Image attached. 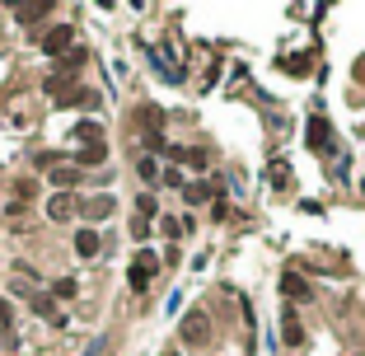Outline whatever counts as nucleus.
<instances>
[{
  "mask_svg": "<svg viewBox=\"0 0 365 356\" xmlns=\"http://www.w3.org/2000/svg\"><path fill=\"white\" fill-rule=\"evenodd\" d=\"M75 286H80V281L75 277H57V281H52V300H70V295H75Z\"/></svg>",
  "mask_w": 365,
  "mask_h": 356,
  "instance_id": "6e6552de",
  "label": "nucleus"
},
{
  "mask_svg": "<svg viewBox=\"0 0 365 356\" xmlns=\"http://www.w3.org/2000/svg\"><path fill=\"white\" fill-rule=\"evenodd\" d=\"M33 310H38V314H47V319H57V324H61V314H57V300H52V295H33Z\"/></svg>",
  "mask_w": 365,
  "mask_h": 356,
  "instance_id": "4468645a",
  "label": "nucleus"
},
{
  "mask_svg": "<svg viewBox=\"0 0 365 356\" xmlns=\"http://www.w3.org/2000/svg\"><path fill=\"white\" fill-rule=\"evenodd\" d=\"M52 183L61 187V192H66V187H75L80 183V169H75V164H61V169H52Z\"/></svg>",
  "mask_w": 365,
  "mask_h": 356,
  "instance_id": "0eeeda50",
  "label": "nucleus"
},
{
  "mask_svg": "<svg viewBox=\"0 0 365 356\" xmlns=\"http://www.w3.org/2000/svg\"><path fill=\"white\" fill-rule=\"evenodd\" d=\"M84 216H89V220H108L112 216V192H108V197H89V201H84Z\"/></svg>",
  "mask_w": 365,
  "mask_h": 356,
  "instance_id": "39448f33",
  "label": "nucleus"
},
{
  "mask_svg": "<svg viewBox=\"0 0 365 356\" xmlns=\"http://www.w3.org/2000/svg\"><path fill=\"white\" fill-rule=\"evenodd\" d=\"M70 38H75L70 24H57V29L43 33V52H47V57H66V52H70Z\"/></svg>",
  "mask_w": 365,
  "mask_h": 356,
  "instance_id": "f03ea898",
  "label": "nucleus"
},
{
  "mask_svg": "<svg viewBox=\"0 0 365 356\" xmlns=\"http://www.w3.org/2000/svg\"><path fill=\"white\" fill-rule=\"evenodd\" d=\"M178 338H183V347H211V338H216V328H211V314L207 310H188V319L178 324Z\"/></svg>",
  "mask_w": 365,
  "mask_h": 356,
  "instance_id": "f257e3e1",
  "label": "nucleus"
},
{
  "mask_svg": "<svg viewBox=\"0 0 365 356\" xmlns=\"http://www.w3.org/2000/svg\"><path fill=\"white\" fill-rule=\"evenodd\" d=\"M207 197H211V187H207V183H188V187H183V201H192V206H202Z\"/></svg>",
  "mask_w": 365,
  "mask_h": 356,
  "instance_id": "ddd939ff",
  "label": "nucleus"
},
{
  "mask_svg": "<svg viewBox=\"0 0 365 356\" xmlns=\"http://www.w3.org/2000/svg\"><path fill=\"white\" fill-rule=\"evenodd\" d=\"M10 319H15V314H10V305L0 300V328H10Z\"/></svg>",
  "mask_w": 365,
  "mask_h": 356,
  "instance_id": "a211bd4d",
  "label": "nucleus"
},
{
  "mask_svg": "<svg viewBox=\"0 0 365 356\" xmlns=\"http://www.w3.org/2000/svg\"><path fill=\"white\" fill-rule=\"evenodd\" d=\"M178 159L192 164V169H207V150H178Z\"/></svg>",
  "mask_w": 365,
  "mask_h": 356,
  "instance_id": "dca6fc26",
  "label": "nucleus"
},
{
  "mask_svg": "<svg viewBox=\"0 0 365 356\" xmlns=\"http://www.w3.org/2000/svg\"><path fill=\"white\" fill-rule=\"evenodd\" d=\"M75 253H80V258H94V253H98V234L94 230H80L75 234Z\"/></svg>",
  "mask_w": 365,
  "mask_h": 356,
  "instance_id": "423d86ee",
  "label": "nucleus"
},
{
  "mask_svg": "<svg viewBox=\"0 0 365 356\" xmlns=\"http://www.w3.org/2000/svg\"><path fill=\"white\" fill-rule=\"evenodd\" d=\"M361 192H365V178H361Z\"/></svg>",
  "mask_w": 365,
  "mask_h": 356,
  "instance_id": "6ab92c4d",
  "label": "nucleus"
},
{
  "mask_svg": "<svg viewBox=\"0 0 365 356\" xmlns=\"http://www.w3.org/2000/svg\"><path fill=\"white\" fill-rule=\"evenodd\" d=\"M136 173H141V183H155V178H159L155 155H141V159H136Z\"/></svg>",
  "mask_w": 365,
  "mask_h": 356,
  "instance_id": "f8f14e48",
  "label": "nucleus"
},
{
  "mask_svg": "<svg viewBox=\"0 0 365 356\" xmlns=\"http://www.w3.org/2000/svg\"><path fill=\"white\" fill-rule=\"evenodd\" d=\"M47 216L52 220H70V216H75V197H70V192H57L52 206H47Z\"/></svg>",
  "mask_w": 365,
  "mask_h": 356,
  "instance_id": "20e7f679",
  "label": "nucleus"
},
{
  "mask_svg": "<svg viewBox=\"0 0 365 356\" xmlns=\"http://www.w3.org/2000/svg\"><path fill=\"white\" fill-rule=\"evenodd\" d=\"M281 338H286V347H300V342H304V328H300V319H295V314H286V328H281Z\"/></svg>",
  "mask_w": 365,
  "mask_h": 356,
  "instance_id": "1a4fd4ad",
  "label": "nucleus"
},
{
  "mask_svg": "<svg viewBox=\"0 0 365 356\" xmlns=\"http://www.w3.org/2000/svg\"><path fill=\"white\" fill-rule=\"evenodd\" d=\"M281 291H286V295H295V300H309V286H304V281L295 277V272H286V277H281Z\"/></svg>",
  "mask_w": 365,
  "mask_h": 356,
  "instance_id": "9d476101",
  "label": "nucleus"
},
{
  "mask_svg": "<svg viewBox=\"0 0 365 356\" xmlns=\"http://www.w3.org/2000/svg\"><path fill=\"white\" fill-rule=\"evenodd\" d=\"M103 155H108V145H103V141H98V145H84V150H80V164H98Z\"/></svg>",
  "mask_w": 365,
  "mask_h": 356,
  "instance_id": "2eb2a0df",
  "label": "nucleus"
},
{
  "mask_svg": "<svg viewBox=\"0 0 365 356\" xmlns=\"http://www.w3.org/2000/svg\"><path fill=\"white\" fill-rule=\"evenodd\" d=\"M70 136H75V141H80V150H84V145H98V127H94V122H80Z\"/></svg>",
  "mask_w": 365,
  "mask_h": 356,
  "instance_id": "9b49d317",
  "label": "nucleus"
},
{
  "mask_svg": "<svg viewBox=\"0 0 365 356\" xmlns=\"http://www.w3.org/2000/svg\"><path fill=\"white\" fill-rule=\"evenodd\" d=\"M136 211H141V220L150 225V216H155V197H150V192H141V197H136Z\"/></svg>",
  "mask_w": 365,
  "mask_h": 356,
  "instance_id": "f3484780",
  "label": "nucleus"
},
{
  "mask_svg": "<svg viewBox=\"0 0 365 356\" xmlns=\"http://www.w3.org/2000/svg\"><path fill=\"white\" fill-rule=\"evenodd\" d=\"M150 272H155V253H141V258L131 263V272H127L131 291H145V286H150Z\"/></svg>",
  "mask_w": 365,
  "mask_h": 356,
  "instance_id": "7ed1b4c3",
  "label": "nucleus"
}]
</instances>
